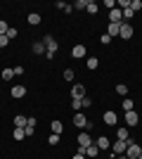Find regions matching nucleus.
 Returning <instances> with one entry per match:
<instances>
[{"instance_id":"nucleus-15","label":"nucleus","mask_w":142,"mask_h":159,"mask_svg":"<svg viewBox=\"0 0 142 159\" xmlns=\"http://www.w3.org/2000/svg\"><path fill=\"white\" fill-rule=\"evenodd\" d=\"M26 124H28L26 116H21V114H17V116H14V128H26Z\"/></svg>"},{"instance_id":"nucleus-6","label":"nucleus","mask_w":142,"mask_h":159,"mask_svg":"<svg viewBox=\"0 0 142 159\" xmlns=\"http://www.w3.org/2000/svg\"><path fill=\"white\" fill-rule=\"evenodd\" d=\"M118 36H121L123 40H128V38H133V26H130L128 21H123V24H121V31H118Z\"/></svg>"},{"instance_id":"nucleus-12","label":"nucleus","mask_w":142,"mask_h":159,"mask_svg":"<svg viewBox=\"0 0 142 159\" xmlns=\"http://www.w3.org/2000/svg\"><path fill=\"white\" fill-rule=\"evenodd\" d=\"M116 140H123L126 145H130V143H133V140L128 138V128H118V131H116Z\"/></svg>"},{"instance_id":"nucleus-38","label":"nucleus","mask_w":142,"mask_h":159,"mask_svg":"<svg viewBox=\"0 0 142 159\" xmlns=\"http://www.w3.org/2000/svg\"><path fill=\"white\" fill-rule=\"evenodd\" d=\"M100 40H102V43H104V45H109V43H111V38H109V33H104V36H102Z\"/></svg>"},{"instance_id":"nucleus-4","label":"nucleus","mask_w":142,"mask_h":159,"mask_svg":"<svg viewBox=\"0 0 142 159\" xmlns=\"http://www.w3.org/2000/svg\"><path fill=\"white\" fill-rule=\"evenodd\" d=\"M126 150H128V145H126L123 140H114V145H111V152H114L116 157H121V154L126 152Z\"/></svg>"},{"instance_id":"nucleus-40","label":"nucleus","mask_w":142,"mask_h":159,"mask_svg":"<svg viewBox=\"0 0 142 159\" xmlns=\"http://www.w3.org/2000/svg\"><path fill=\"white\" fill-rule=\"evenodd\" d=\"M74 159H88V157H85V154H78V152H76V157Z\"/></svg>"},{"instance_id":"nucleus-3","label":"nucleus","mask_w":142,"mask_h":159,"mask_svg":"<svg viewBox=\"0 0 142 159\" xmlns=\"http://www.w3.org/2000/svg\"><path fill=\"white\" fill-rule=\"evenodd\" d=\"M81 98H85V86H81V83L71 86V100H81Z\"/></svg>"},{"instance_id":"nucleus-22","label":"nucleus","mask_w":142,"mask_h":159,"mask_svg":"<svg viewBox=\"0 0 142 159\" xmlns=\"http://www.w3.org/2000/svg\"><path fill=\"white\" fill-rule=\"evenodd\" d=\"M85 10H88L90 14H97V10H100V5H97V2H93V0H88V7H85Z\"/></svg>"},{"instance_id":"nucleus-17","label":"nucleus","mask_w":142,"mask_h":159,"mask_svg":"<svg viewBox=\"0 0 142 159\" xmlns=\"http://www.w3.org/2000/svg\"><path fill=\"white\" fill-rule=\"evenodd\" d=\"M118 31H121V24H111V21H109V38H114V36H118Z\"/></svg>"},{"instance_id":"nucleus-10","label":"nucleus","mask_w":142,"mask_h":159,"mask_svg":"<svg viewBox=\"0 0 142 159\" xmlns=\"http://www.w3.org/2000/svg\"><path fill=\"white\" fill-rule=\"evenodd\" d=\"M71 57L83 60V57H85V45H74V48H71Z\"/></svg>"},{"instance_id":"nucleus-1","label":"nucleus","mask_w":142,"mask_h":159,"mask_svg":"<svg viewBox=\"0 0 142 159\" xmlns=\"http://www.w3.org/2000/svg\"><path fill=\"white\" fill-rule=\"evenodd\" d=\"M43 45H45V57H50V60H52V55L57 52V40L52 38V36H45V38H43Z\"/></svg>"},{"instance_id":"nucleus-21","label":"nucleus","mask_w":142,"mask_h":159,"mask_svg":"<svg viewBox=\"0 0 142 159\" xmlns=\"http://www.w3.org/2000/svg\"><path fill=\"white\" fill-rule=\"evenodd\" d=\"M0 76H2V81H12L14 79V71H12V69H2Z\"/></svg>"},{"instance_id":"nucleus-41","label":"nucleus","mask_w":142,"mask_h":159,"mask_svg":"<svg viewBox=\"0 0 142 159\" xmlns=\"http://www.w3.org/2000/svg\"><path fill=\"white\" fill-rule=\"evenodd\" d=\"M140 154H142V145H140Z\"/></svg>"},{"instance_id":"nucleus-14","label":"nucleus","mask_w":142,"mask_h":159,"mask_svg":"<svg viewBox=\"0 0 142 159\" xmlns=\"http://www.w3.org/2000/svg\"><path fill=\"white\" fill-rule=\"evenodd\" d=\"M97 154H100V147L95 145V143H93V145H88V147H85V157H88V159H95Z\"/></svg>"},{"instance_id":"nucleus-35","label":"nucleus","mask_w":142,"mask_h":159,"mask_svg":"<svg viewBox=\"0 0 142 159\" xmlns=\"http://www.w3.org/2000/svg\"><path fill=\"white\" fill-rule=\"evenodd\" d=\"M104 7H109V12H111V10L116 7V2H114V0H104Z\"/></svg>"},{"instance_id":"nucleus-5","label":"nucleus","mask_w":142,"mask_h":159,"mask_svg":"<svg viewBox=\"0 0 142 159\" xmlns=\"http://www.w3.org/2000/svg\"><path fill=\"white\" fill-rule=\"evenodd\" d=\"M109 21H111V24H123V12L118 7H114V10L109 12Z\"/></svg>"},{"instance_id":"nucleus-13","label":"nucleus","mask_w":142,"mask_h":159,"mask_svg":"<svg viewBox=\"0 0 142 159\" xmlns=\"http://www.w3.org/2000/svg\"><path fill=\"white\" fill-rule=\"evenodd\" d=\"M102 119H104V124H107V126H114V124H116V112H114V109H109V112H104V116H102Z\"/></svg>"},{"instance_id":"nucleus-16","label":"nucleus","mask_w":142,"mask_h":159,"mask_svg":"<svg viewBox=\"0 0 142 159\" xmlns=\"http://www.w3.org/2000/svg\"><path fill=\"white\" fill-rule=\"evenodd\" d=\"M95 145L100 147V152H102V150H109V138H104V135H100V138L95 140Z\"/></svg>"},{"instance_id":"nucleus-37","label":"nucleus","mask_w":142,"mask_h":159,"mask_svg":"<svg viewBox=\"0 0 142 159\" xmlns=\"http://www.w3.org/2000/svg\"><path fill=\"white\" fill-rule=\"evenodd\" d=\"M12 71H14V76H21V74H24V66H14Z\"/></svg>"},{"instance_id":"nucleus-36","label":"nucleus","mask_w":142,"mask_h":159,"mask_svg":"<svg viewBox=\"0 0 142 159\" xmlns=\"http://www.w3.org/2000/svg\"><path fill=\"white\" fill-rule=\"evenodd\" d=\"M54 7H57V10H67V2H62V0H57V2H54Z\"/></svg>"},{"instance_id":"nucleus-33","label":"nucleus","mask_w":142,"mask_h":159,"mask_svg":"<svg viewBox=\"0 0 142 159\" xmlns=\"http://www.w3.org/2000/svg\"><path fill=\"white\" fill-rule=\"evenodd\" d=\"M74 76H76L74 69H67V71H64V79H67V81H74Z\"/></svg>"},{"instance_id":"nucleus-25","label":"nucleus","mask_w":142,"mask_h":159,"mask_svg":"<svg viewBox=\"0 0 142 159\" xmlns=\"http://www.w3.org/2000/svg\"><path fill=\"white\" fill-rule=\"evenodd\" d=\"M17 33H19L17 29H14V26H10V29H7V33H5V36H7V40H14V38H17Z\"/></svg>"},{"instance_id":"nucleus-26","label":"nucleus","mask_w":142,"mask_h":159,"mask_svg":"<svg viewBox=\"0 0 142 159\" xmlns=\"http://www.w3.org/2000/svg\"><path fill=\"white\" fill-rule=\"evenodd\" d=\"M88 7V0H76L74 2V10H85Z\"/></svg>"},{"instance_id":"nucleus-23","label":"nucleus","mask_w":142,"mask_h":159,"mask_svg":"<svg viewBox=\"0 0 142 159\" xmlns=\"http://www.w3.org/2000/svg\"><path fill=\"white\" fill-rule=\"evenodd\" d=\"M85 66H88V69H97V66H100V60H97V57H90V60L85 62Z\"/></svg>"},{"instance_id":"nucleus-28","label":"nucleus","mask_w":142,"mask_h":159,"mask_svg":"<svg viewBox=\"0 0 142 159\" xmlns=\"http://www.w3.org/2000/svg\"><path fill=\"white\" fill-rule=\"evenodd\" d=\"M130 10H133V12L142 10V0H130Z\"/></svg>"},{"instance_id":"nucleus-29","label":"nucleus","mask_w":142,"mask_h":159,"mask_svg":"<svg viewBox=\"0 0 142 159\" xmlns=\"http://www.w3.org/2000/svg\"><path fill=\"white\" fill-rule=\"evenodd\" d=\"M116 93L118 95H128V86H126V83H118V86H116Z\"/></svg>"},{"instance_id":"nucleus-19","label":"nucleus","mask_w":142,"mask_h":159,"mask_svg":"<svg viewBox=\"0 0 142 159\" xmlns=\"http://www.w3.org/2000/svg\"><path fill=\"white\" fill-rule=\"evenodd\" d=\"M28 24H31V26L41 24V14H38V12H31V14H28Z\"/></svg>"},{"instance_id":"nucleus-2","label":"nucleus","mask_w":142,"mask_h":159,"mask_svg":"<svg viewBox=\"0 0 142 159\" xmlns=\"http://www.w3.org/2000/svg\"><path fill=\"white\" fill-rule=\"evenodd\" d=\"M74 124H76L78 128H88V126H90V121L85 119V114H83V112H76V114H74Z\"/></svg>"},{"instance_id":"nucleus-9","label":"nucleus","mask_w":142,"mask_h":159,"mask_svg":"<svg viewBox=\"0 0 142 159\" xmlns=\"http://www.w3.org/2000/svg\"><path fill=\"white\" fill-rule=\"evenodd\" d=\"M24 95H26V86H21V83H14L12 86V98H24Z\"/></svg>"},{"instance_id":"nucleus-24","label":"nucleus","mask_w":142,"mask_h":159,"mask_svg":"<svg viewBox=\"0 0 142 159\" xmlns=\"http://www.w3.org/2000/svg\"><path fill=\"white\" fill-rule=\"evenodd\" d=\"M62 131H64V126H62V121H52V133L62 135Z\"/></svg>"},{"instance_id":"nucleus-8","label":"nucleus","mask_w":142,"mask_h":159,"mask_svg":"<svg viewBox=\"0 0 142 159\" xmlns=\"http://www.w3.org/2000/svg\"><path fill=\"white\" fill-rule=\"evenodd\" d=\"M126 157H128V159H137V157H140V145L130 143V145H128V150H126Z\"/></svg>"},{"instance_id":"nucleus-20","label":"nucleus","mask_w":142,"mask_h":159,"mask_svg":"<svg viewBox=\"0 0 142 159\" xmlns=\"http://www.w3.org/2000/svg\"><path fill=\"white\" fill-rule=\"evenodd\" d=\"M33 55H45V45H43V40H41V43H33Z\"/></svg>"},{"instance_id":"nucleus-18","label":"nucleus","mask_w":142,"mask_h":159,"mask_svg":"<svg viewBox=\"0 0 142 159\" xmlns=\"http://www.w3.org/2000/svg\"><path fill=\"white\" fill-rule=\"evenodd\" d=\"M121 107H123V109H126V112H133V109H135V102H133V100H130V98H126V100H123V102H121Z\"/></svg>"},{"instance_id":"nucleus-32","label":"nucleus","mask_w":142,"mask_h":159,"mask_svg":"<svg viewBox=\"0 0 142 159\" xmlns=\"http://www.w3.org/2000/svg\"><path fill=\"white\" fill-rule=\"evenodd\" d=\"M71 107H74L76 112H81V109H83V105H81V100H71Z\"/></svg>"},{"instance_id":"nucleus-11","label":"nucleus","mask_w":142,"mask_h":159,"mask_svg":"<svg viewBox=\"0 0 142 159\" xmlns=\"http://www.w3.org/2000/svg\"><path fill=\"white\" fill-rule=\"evenodd\" d=\"M88 145H93V140H90V133L88 131H83L81 135H78V147H88Z\"/></svg>"},{"instance_id":"nucleus-34","label":"nucleus","mask_w":142,"mask_h":159,"mask_svg":"<svg viewBox=\"0 0 142 159\" xmlns=\"http://www.w3.org/2000/svg\"><path fill=\"white\" fill-rule=\"evenodd\" d=\"M7 29H10V26H7V21H2V19H0V36H5V33H7Z\"/></svg>"},{"instance_id":"nucleus-31","label":"nucleus","mask_w":142,"mask_h":159,"mask_svg":"<svg viewBox=\"0 0 142 159\" xmlns=\"http://www.w3.org/2000/svg\"><path fill=\"white\" fill-rule=\"evenodd\" d=\"M81 105H83V109L93 105V100H90V95H85V98H81Z\"/></svg>"},{"instance_id":"nucleus-39","label":"nucleus","mask_w":142,"mask_h":159,"mask_svg":"<svg viewBox=\"0 0 142 159\" xmlns=\"http://www.w3.org/2000/svg\"><path fill=\"white\" fill-rule=\"evenodd\" d=\"M7 43H10V40H7V36H0V48H5Z\"/></svg>"},{"instance_id":"nucleus-27","label":"nucleus","mask_w":142,"mask_h":159,"mask_svg":"<svg viewBox=\"0 0 142 159\" xmlns=\"http://www.w3.org/2000/svg\"><path fill=\"white\" fill-rule=\"evenodd\" d=\"M24 138H26L24 128H14V140H24Z\"/></svg>"},{"instance_id":"nucleus-7","label":"nucleus","mask_w":142,"mask_h":159,"mask_svg":"<svg viewBox=\"0 0 142 159\" xmlns=\"http://www.w3.org/2000/svg\"><path fill=\"white\" fill-rule=\"evenodd\" d=\"M126 124H128V126H137V124H140V114H137L135 109H133V112H126Z\"/></svg>"},{"instance_id":"nucleus-30","label":"nucleus","mask_w":142,"mask_h":159,"mask_svg":"<svg viewBox=\"0 0 142 159\" xmlns=\"http://www.w3.org/2000/svg\"><path fill=\"white\" fill-rule=\"evenodd\" d=\"M47 143H50V145H57V143H59V135H57V133H50Z\"/></svg>"}]
</instances>
